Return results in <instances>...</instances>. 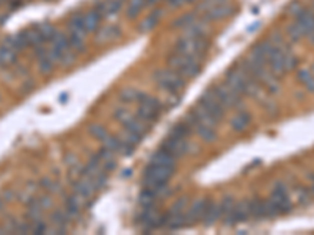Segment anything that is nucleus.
<instances>
[{"label":"nucleus","instance_id":"obj_1","mask_svg":"<svg viewBox=\"0 0 314 235\" xmlns=\"http://www.w3.org/2000/svg\"><path fill=\"white\" fill-rule=\"evenodd\" d=\"M209 42L206 36H200V34H184L182 38L174 44L173 52L181 54V55H187V56H193V58H201L207 50Z\"/></svg>","mask_w":314,"mask_h":235},{"label":"nucleus","instance_id":"obj_2","mask_svg":"<svg viewBox=\"0 0 314 235\" xmlns=\"http://www.w3.org/2000/svg\"><path fill=\"white\" fill-rule=\"evenodd\" d=\"M201 62H203L201 58H193V56L173 52L168 58V68L173 69L174 72H178L185 80H189V78L200 74Z\"/></svg>","mask_w":314,"mask_h":235},{"label":"nucleus","instance_id":"obj_3","mask_svg":"<svg viewBox=\"0 0 314 235\" xmlns=\"http://www.w3.org/2000/svg\"><path fill=\"white\" fill-rule=\"evenodd\" d=\"M138 110H137V116L143 120L145 122H148L149 126H153L156 121H159V118L164 113V105L162 102L149 94H143L142 99L138 100Z\"/></svg>","mask_w":314,"mask_h":235},{"label":"nucleus","instance_id":"obj_4","mask_svg":"<svg viewBox=\"0 0 314 235\" xmlns=\"http://www.w3.org/2000/svg\"><path fill=\"white\" fill-rule=\"evenodd\" d=\"M156 80L162 90H165L170 94H179L182 91V88L185 86V80L184 77H181L178 72H174L173 69H160L156 72Z\"/></svg>","mask_w":314,"mask_h":235},{"label":"nucleus","instance_id":"obj_5","mask_svg":"<svg viewBox=\"0 0 314 235\" xmlns=\"http://www.w3.org/2000/svg\"><path fill=\"white\" fill-rule=\"evenodd\" d=\"M211 202H212L211 199L200 198V199H196L192 206H189L187 208H185V221H187V224H193V222L203 221Z\"/></svg>","mask_w":314,"mask_h":235},{"label":"nucleus","instance_id":"obj_6","mask_svg":"<svg viewBox=\"0 0 314 235\" xmlns=\"http://www.w3.org/2000/svg\"><path fill=\"white\" fill-rule=\"evenodd\" d=\"M160 148L165 149L167 152H170V154L174 156L176 158H179V157L185 156L189 152L190 143H189V140H185V138H178V136L168 135L164 143L160 144Z\"/></svg>","mask_w":314,"mask_h":235},{"label":"nucleus","instance_id":"obj_7","mask_svg":"<svg viewBox=\"0 0 314 235\" xmlns=\"http://www.w3.org/2000/svg\"><path fill=\"white\" fill-rule=\"evenodd\" d=\"M270 201L276 206V208L280 210V214H287L292 207L290 204V199H289V194H287V188L284 186V184L278 182L273 190H272V194H270Z\"/></svg>","mask_w":314,"mask_h":235},{"label":"nucleus","instance_id":"obj_8","mask_svg":"<svg viewBox=\"0 0 314 235\" xmlns=\"http://www.w3.org/2000/svg\"><path fill=\"white\" fill-rule=\"evenodd\" d=\"M176 162L178 158L171 156L170 152H167L165 149L159 148V150H156L149 158L151 164H157V166H168V168H176Z\"/></svg>","mask_w":314,"mask_h":235},{"label":"nucleus","instance_id":"obj_9","mask_svg":"<svg viewBox=\"0 0 314 235\" xmlns=\"http://www.w3.org/2000/svg\"><path fill=\"white\" fill-rule=\"evenodd\" d=\"M121 34L120 32V27L116 26H107V27H102V28H98V33H96V42L98 44H107V42H112L115 41Z\"/></svg>","mask_w":314,"mask_h":235},{"label":"nucleus","instance_id":"obj_10","mask_svg":"<svg viewBox=\"0 0 314 235\" xmlns=\"http://www.w3.org/2000/svg\"><path fill=\"white\" fill-rule=\"evenodd\" d=\"M250 122H251V116H250V113L248 112H237L234 116H232V120H231V122H229V126H231V128L234 132H242V130H245V128L250 126Z\"/></svg>","mask_w":314,"mask_h":235},{"label":"nucleus","instance_id":"obj_11","mask_svg":"<svg viewBox=\"0 0 314 235\" xmlns=\"http://www.w3.org/2000/svg\"><path fill=\"white\" fill-rule=\"evenodd\" d=\"M297 22L300 24V27L303 28L305 36H308L309 33L314 32V13L308 10H301L297 14Z\"/></svg>","mask_w":314,"mask_h":235},{"label":"nucleus","instance_id":"obj_12","mask_svg":"<svg viewBox=\"0 0 314 235\" xmlns=\"http://www.w3.org/2000/svg\"><path fill=\"white\" fill-rule=\"evenodd\" d=\"M123 6V0H104V2L96 6L99 10V13L102 16H115L116 13H120Z\"/></svg>","mask_w":314,"mask_h":235},{"label":"nucleus","instance_id":"obj_13","mask_svg":"<svg viewBox=\"0 0 314 235\" xmlns=\"http://www.w3.org/2000/svg\"><path fill=\"white\" fill-rule=\"evenodd\" d=\"M16 60H18V52L15 49H11L5 42L0 46V66L15 64Z\"/></svg>","mask_w":314,"mask_h":235},{"label":"nucleus","instance_id":"obj_14","mask_svg":"<svg viewBox=\"0 0 314 235\" xmlns=\"http://www.w3.org/2000/svg\"><path fill=\"white\" fill-rule=\"evenodd\" d=\"M145 92L138 91L135 88H126L120 92V100L126 105H131V104H138V100L142 99Z\"/></svg>","mask_w":314,"mask_h":235},{"label":"nucleus","instance_id":"obj_15","mask_svg":"<svg viewBox=\"0 0 314 235\" xmlns=\"http://www.w3.org/2000/svg\"><path fill=\"white\" fill-rule=\"evenodd\" d=\"M146 6H148L146 0H129V4H127V6H126L127 16H129V18H137Z\"/></svg>","mask_w":314,"mask_h":235},{"label":"nucleus","instance_id":"obj_16","mask_svg":"<svg viewBox=\"0 0 314 235\" xmlns=\"http://www.w3.org/2000/svg\"><path fill=\"white\" fill-rule=\"evenodd\" d=\"M297 77L308 91L314 92V76L311 72V69H300L297 72Z\"/></svg>","mask_w":314,"mask_h":235},{"label":"nucleus","instance_id":"obj_17","mask_svg":"<svg viewBox=\"0 0 314 235\" xmlns=\"http://www.w3.org/2000/svg\"><path fill=\"white\" fill-rule=\"evenodd\" d=\"M160 19V11L157 13H151L149 16H146L142 22H140V26H138V30L140 32H149V30H153L156 26H157V22Z\"/></svg>","mask_w":314,"mask_h":235},{"label":"nucleus","instance_id":"obj_18","mask_svg":"<svg viewBox=\"0 0 314 235\" xmlns=\"http://www.w3.org/2000/svg\"><path fill=\"white\" fill-rule=\"evenodd\" d=\"M134 116H135V114L131 112V108H127V107H118V108L115 110V113H113V118H115V120L118 121L121 126L126 124V122L129 121L131 118H134Z\"/></svg>","mask_w":314,"mask_h":235},{"label":"nucleus","instance_id":"obj_19","mask_svg":"<svg viewBox=\"0 0 314 235\" xmlns=\"http://www.w3.org/2000/svg\"><path fill=\"white\" fill-rule=\"evenodd\" d=\"M287 34H289V38L292 41H300L301 38L305 36V32H303V28L300 27V24L295 20V22H292L287 27Z\"/></svg>","mask_w":314,"mask_h":235},{"label":"nucleus","instance_id":"obj_20","mask_svg":"<svg viewBox=\"0 0 314 235\" xmlns=\"http://www.w3.org/2000/svg\"><path fill=\"white\" fill-rule=\"evenodd\" d=\"M91 135L95 136L96 140H99L101 143H102V141L106 140V138H107L110 134L107 132V128L104 127V126H101V124H96V126H93V127H91Z\"/></svg>","mask_w":314,"mask_h":235},{"label":"nucleus","instance_id":"obj_21","mask_svg":"<svg viewBox=\"0 0 314 235\" xmlns=\"http://www.w3.org/2000/svg\"><path fill=\"white\" fill-rule=\"evenodd\" d=\"M146 2H148V6H149V5H156V4H159L160 0H146Z\"/></svg>","mask_w":314,"mask_h":235},{"label":"nucleus","instance_id":"obj_22","mask_svg":"<svg viewBox=\"0 0 314 235\" xmlns=\"http://www.w3.org/2000/svg\"><path fill=\"white\" fill-rule=\"evenodd\" d=\"M4 202H5L4 198H0V210H2V207H4Z\"/></svg>","mask_w":314,"mask_h":235},{"label":"nucleus","instance_id":"obj_23","mask_svg":"<svg viewBox=\"0 0 314 235\" xmlns=\"http://www.w3.org/2000/svg\"><path fill=\"white\" fill-rule=\"evenodd\" d=\"M311 190H312V193H314V178H312V186H311Z\"/></svg>","mask_w":314,"mask_h":235},{"label":"nucleus","instance_id":"obj_24","mask_svg":"<svg viewBox=\"0 0 314 235\" xmlns=\"http://www.w3.org/2000/svg\"><path fill=\"white\" fill-rule=\"evenodd\" d=\"M311 72H312V76H314V64H312V68H311Z\"/></svg>","mask_w":314,"mask_h":235}]
</instances>
